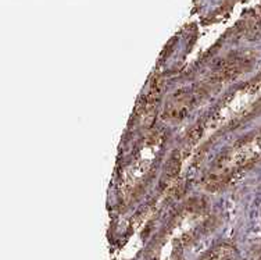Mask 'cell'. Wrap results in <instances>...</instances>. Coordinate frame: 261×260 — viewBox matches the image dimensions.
I'll return each instance as SVG.
<instances>
[{
  "instance_id": "2",
  "label": "cell",
  "mask_w": 261,
  "mask_h": 260,
  "mask_svg": "<svg viewBox=\"0 0 261 260\" xmlns=\"http://www.w3.org/2000/svg\"><path fill=\"white\" fill-rule=\"evenodd\" d=\"M235 259V249L229 244H220L208 250L201 260H233Z\"/></svg>"
},
{
  "instance_id": "3",
  "label": "cell",
  "mask_w": 261,
  "mask_h": 260,
  "mask_svg": "<svg viewBox=\"0 0 261 260\" xmlns=\"http://www.w3.org/2000/svg\"><path fill=\"white\" fill-rule=\"evenodd\" d=\"M179 169H181V156H179V153H176L175 152V153L170 157V160L167 163L166 170H164V174H166L167 180H172V178L179 173Z\"/></svg>"
},
{
  "instance_id": "1",
  "label": "cell",
  "mask_w": 261,
  "mask_h": 260,
  "mask_svg": "<svg viewBox=\"0 0 261 260\" xmlns=\"http://www.w3.org/2000/svg\"><path fill=\"white\" fill-rule=\"evenodd\" d=\"M189 107H191V96L188 93H185V95L178 93L168 102L166 113L170 119L181 120L182 117L188 113Z\"/></svg>"
}]
</instances>
